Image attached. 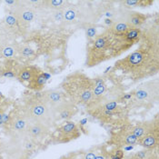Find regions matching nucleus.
<instances>
[{
	"label": "nucleus",
	"instance_id": "f257e3e1",
	"mask_svg": "<svg viewBox=\"0 0 159 159\" xmlns=\"http://www.w3.org/2000/svg\"><path fill=\"white\" fill-rule=\"evenodd\" d=\"M112 75L121 74L124 77L137 82L154 76L159 71L158 29L152 27L142 31L138 48L119 59L111 67Z\"/></svg>",
	"mask_w": 159,
	"mask_h": 159
},
{
	"label": "nucleus",
	"instance_id": "f03ea898",
	"mask_svg": "<svg viewBox=\"0 0 159 159\" xmlns=\"http://www.w3.org/2000/svg\"><path fill=\"white\" fill-rule=\"evenodd\" d=\"M142 37L141 28L129 29L125 33L116 35L106 27L89 42L86 53V66L93 67L101 63L118 57L125 52L140 42Z\"/></svg>",
	"mask_w": 159,
	"mask_h": 159
},
{
	"label": "nucleus",
	"instance_id": "7ed1b4c3",
	"mask_svg": "<svg viewBox=\"0 0 159 159\" xmlns=\"http://www.w3.org/2000/svg\"><path fill=\"white\" fill-rule=\"evenodd\" d=\"M119 87L114 86L107 89L106 97L100 102L86 107V112L99 122L108 125H123L127 116V107H124Z\"/></svg>",
	"mask_w": 159,
	"mask_h": 159
},
{
	"label": "nucleus",
	"instance_id": "20e7f679",
	"mask_svg": "<svg viewBox=\"0 0 159 159\" xmlns=\"http://www.w3.org/2000/svg\"><path fill=\"white\" fill-rule=\"evenodd\" d=\"M63 92L75 106L86 107L93 99L94 80L83 72H74L65 77L61 84Z\"/></svg>",
	"mask_w": 159,
	"mask_h": 159
},
{
	"label": "nucleus",
	"instance_id": "39448f33",
	"mask_svg": "<svg viewBox=\"0 0 159 159\" xmlns=\"http://www.w3.org/2000/svg\"><path fill=\"white\" fill-rule=\"evenodd\" d=\"M24 115L30 124H42L50 127L57 121L54 111L40 97L27 102Z\"/></svg>",
	"mask_w": 159,
	"mask_h": 159
},
{
	"label": "nucleus",
	"instance_id": "423d86ee",
	"mask_svg": "<svg viewBox=\"0 0 159 159\" xmlns=\"http://www.w3.org/2000/svg\"><path fill=\"white\" fill-rule=\"evenodd\" d=\"M159 85L157 79L146 81L132 92V97L128 101L134 107H148L154 106L158 101Z\"/></svg>",
	"mask_w": 159,
	"mask_h": 159
},
{
	"label": "nucleus",
	"instance_id": "0eeeda50",
	"mask_svg": "<svg viewBox=\"0 0 159 159\" xmlns=\"http://www.w3.org/2000/svg\"><path fill=\"white\" fill-rule=\"evenodd\" d=\"M107 144L109 146H113L115 148L120 149L135 146L137 144V138L131 131L130 123H124L117 130L114 131L111 134Z\"/></svg>",
	"mask_w": 159,
	"mask_h": 159
},
{
	"label": "nucleus",
	"instance_id": "6e6552de",
	"mask_svg": "<svg viewBox=\"0 0 159 159\" xmlns=\"http://www.w3.org/2000/svg\"><path fill=\"white\" fill-rule=\"evenodd\" d=\"M80 135V128L77 126L75 123L72 121H66L55 132L54 141L55 143L58 144H66L79 138Z\"/></svg>",
	"mask_w": 159,
	"mask_h": 159
},
{
	"label": "nucleus",
	"instance_id": "1a4fd4ad",
	"mask_svg": "<svg viewBox=\"0 0 159 159\" xmlns=\"http://www.w3.org/2000/svg\"><path fill=\"white\" fill-rule=\"evenodd\" d=\"M10 13L16 16V18L22 26L31 24L37 20V9L26 5L25 1H19L16 7L10 10Z\"/></svg>",
	"mask_w": 159,
	"mask_h": 159
},
{
	"label": "nucleus",
	"instance_id": "9d476101",
	"mask_svg": "<svg viewBox=\"0 0 159 159\" xmlns=\"http://www.w3.org/2000/svg\"><path fill=\"white\" fill-rule=\"evenodd\" d=\"M119 15L123 17V19L126 22L130 29L133 28H141L142 25L146 23L147 16L142 13L136 12L134 10H126L121 8L119 11Z\"/></svg>",
	"mask_w": 159,
	"mask_h": 159
},
{
	"label": "nucleus",
	"instance_id": "9b49d317",
	"mask_svg": "<svg viewBox=\"0 0 159 159\" xmlns=\"http://www.w3.org/2000/svg\"><path fill=\"white\" fill-rule=\"evenodd\" d=\"M40 98H42L45 103L49 107L54 111L61 105L63 102L67 100L65 93L58 89H49L45 91L40 95Z\"/></svg>",
	"mask_w": 159,
	"mask_h": 159
},
{
	"label": "nucleus",
	"instance_id": "f8f14e48",
	"mask_svg": "<svg viewBox=\"0 0 159 159\" xmlns=\"http://www.w3.org/2000/svg\"><path fill=\"white\" fill-rule=\"evenodd\" d=\"M130 127H131V131H132L133 135L138 139L147 134L155 132V131H158V119L157 118L156 120H152V121L137 122L135 125L130 124Z\"/></svg>",
	"mask_w": 159,
	"mask_h": 159
},
{
	"label": "nucleus",
	"instance_id": "ddd939ff",
	"mask_svg": "<svg viewBox=\"0 0 159 159\" xmlns=\"http://www.w3.org/2000/svg\"><path fill=\"white\" fill-rule=\"evenodd\" d=\"M8 125L11 126L13 133L16 136L20 137V138L27 137V129H28L30 123L25 115H18V116H11V120Z\"/></svg>",
	"mask_w": 159,
	"mask_h": 159
},
{
	"label": "nucleus",
	"instance_id": "4468645a",
	"mask_svg": "<svg viewBox=\"0 0 159 159\" xmlns=\"http://www.w3.org/2000/svg\"><path fill=\"white\" fill-rule=\"evenodd\" d=\"M78 112L77 106H75L68 99L63 102L61 105L55 110L56 120H64V121H70V119L75 116Z\"/></svg>",
	"mask_w": 159,
	"mask_h": 159
},
{
	"label": "nucleus",
	"instance_id": "2eb2a0df",
	"mask_svg": "<svg viewBox=\"0 0 159 159\" xmlns=\"http://www.w3.org/2000/svg\"><path fill=\"white\" fill-rule=\"evenodd\" d=\"M50 127L42 124H30L27 129V137L35 142L41 141L49 134Z\"/></svg>",
	"mask_w": 159,
	"mask_h": 159
},
{
	"label": "nucleus",
	"instance_id": "dca6fc26",
	"mask_svg": "<svg viewBox=\"0 0 159 159\" xmlns=\"http://www.w3.org/2000/svg\"><path fill=\"white\" fill-rule=\"evenodd\" d=\"M136 145L144 147L145 149H157L159 146V130L138 138Z\"/></svg>",
	"mask_w": 159,
	"mask_h": 159
},
{
	"label": "nucleus",
	"instance_id": "f3484780",
	"mask_svg": "<svg viewBox=\"0 0 159 159\" xmlns=\"http://www.w3.org/2000/svg\"><path fill=\"white\" fill-rule=\"evenodd\" d=\"M40 71L41 70L36 66H25L23 68H20L16 78L21 83H30Z\"/></svg>",
	"mask_w": 159,
	"mask_h": 159
},
{
	"label": "nucleus",
	"instance_id": "a211bd4d",
	"mask_svg": "<svg viewBox=\"0 0 159 159\" xmlns=\"http://www.w3.org/2000/svg\"><path fill=\"white\" fill-rule=\"evenodd\" d=\"M70 6L69 1L66 0H45L42 1L41 7L48 8L52 11H64L66 8H67Z\"/></svg>",
	"mask_w": 159,
	"mask_h": 159
},
{
	"label": "nucleus",
	"instance_id": "6ab92c4d",
	"mask_svg": "<svg viewBox=\"0 0 159 159\" xmlns=\"http://www.w3.org/2000/svg\"><path fill=\"white\" fill-rule=\"evenodd\" d=\"M154 2L149 0H124L120 1L119 5L123 9L133 10L135 7H146L152 5Z\"/></svg>",
	"mask_w": 159,
	"mask_h": 159
},
{
	"label": "nucleus",
	"instance_id": "aec40b11",
	"mask_svg": "<svg viewBox=\"0 0 159 159\" xmlns=\"http://www.w3.org/2000/svg\"><path fill=\"white\" fill-rule=\"evenodd\" d=\"M48 79V75L45 73V72L40 71L35 76V78L30 83H28V87L31 88V89H33V90L39 91V90L43 89V87L46 85Z\"/></svg>",
	"mask_w": 159,
	"mask_h": 159
},
{
	"label": "nucleus",
	"instance_id": "412c9836",
	"mask_svg": "<svg viewBox=\"0 0 159 159\" xmlns=\"http://www.w3.org/2000/svg\"><path fill=\"white\" fill-rule=\"evenodd\" d=\"M126 159H158L157 149H144L130 155Z\"/></svg>",
	"mask_w": 159,
	"mask_h": 159
},
{
	"label": "nucleus",
	"instance_id": "4be33fe9",
	"mask_svg": "<svg viewBox=\"0 0 159 159\" xmlns=\"http://www.w3.org/2000/svg\"><path fill=\"white\" fill-rule=\"evenodd\" d=\"M18 52V49L12 45H5L0 48V57L5 59H12Z\"/></svg>",
	"mask_w": 159,
	"mask_h": 159
},
{
	"label": "nucleus",
	"instance_id": "5701e85b",
	"mask_svg": "<svg viewBox=\"0 0 159 159\" xmlns=\"http://www.w3.org/2000/svg\"><path fill=\"white\" fill-rule=\"evenodd\" d=\"M76 16H77L76 10L75 9V7H73V6L70 5L67 8L64 10V21L67 23H71L75 19Z\"/></svg>",
	"mask_w": 159,
	"mask_h": 159
},
{
	"label": "nucleus",
	"instance_id": "b1692460",
	"mask_svg": "<svg viewBox=\"0 0 159 159\" xmlns=\"http://www.w3.org/2000/svg\"><path fill=\"white\" fill-rule=\"evenodd\" d=\"M18 53H20V55L24 57H31L35 55L34 49L28 45H23L22 47H20L18 48Z\"/></svg>",
	"mask_w": 159,
	"mask_h": 159
},
{
	"label": "nucleus",
	"instance_id": "393cba45",
	"mask_svg": "<svg viewBox=\"0 0 159 159\" xmlns=\"http://www.w3.org/2000/svg\"><path fill=\"white\" fill-rule=\"evenodd\" d=\"M86 35L88 42L92 41L95 37H97V27L96 25L88 24L86 27Z\"/></svg>",
	"mask_w": 159,
	"mask_h": 159
},
{
	"label": "nucleus",
	"instance_id": "a878e982",
	"mask_svg": "<svg viewBox=\"0 0 159 159\" xmlns=\"http://www.w3.org/2000/svg\"><path fill=\"white\" fill-rule=\"evenodd\" d=\"M11 120V116L6 113L5 109L2 107V105L0 106V125H7Z\"/></svg>",
	"mask_w": 159,
	"mask_h": 159
},
{
	"label": "nucleus",
	"instance_id": "bb28decb",
	"mask_svg": "<svg viewBox=\"0 0 159 159\" xmlns=\"http://www.w3.org/2000/svg\"><path fill=\"white\" fill-rule=\"evenodd\" d=\"M97 153H98V148L92 149V150L86 152V153H83L82 154V159H96Z\"/></svg>",
	"mask_w": 159,
	"mask_h": 159
},
{
	"label": "nucleus",
	"instance_id": "cd10ccee",
	"mask_svg": "<svg viewBox=\"0 0 159 159\" xmlns=\"http://www.w3.org/2000/svg\"><path fill=\"white\" fill-rule=\"evenodd\" d=\"M54 12V19L55 21L57 22H63L64 21V11L59 10V11H53Z\"/></svg>",
	"mask_w": 159,
	"mask_h": 159
},
{
	"label": "nucleus",
	"instance_id": "c85d7f7f",
	"mask_svg": "<svg viewBox=\"0 0 159 159\" xmlns=\"http://www.w3.org/2000/svg\"><path fill=\"white\" fill-rule=\"evenodd\" d=\"M2 100H3V97H2V96H0V106L2 105V102H3Z\"/></svg>",
	"mask_w": 159,
	"mask_h": 159
}]
</instances>
